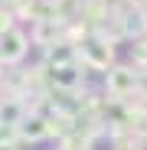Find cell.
I'll use <instances>...</instances> for the list:
<instances>
[{"label": "cell", "instance_id": "8992f818", "mask_svg": "<svg viewBox=\"0 0 147 150\" xmlns=\"http://www.w3.org/2000/svg\"><path fill=\"white\" fill-rule=\"evenodd\" d=\"M16 134H20V147H36V144L49 140L53 137L49 134V117H43L39 111H30L26 121L16 127Z\"/></svg>", "mask_w": 147, "mask_h": 150}, {"label": "cell", "instance_id": "9c48e42d", "mask_svg": "<svg viewBox=\"0 0 147 150\" xmlns=\"http://www.w3.org/2000/svg\"><path fill=\"white\" fill-rule=\"evenodd\" d=\"M30 111L33 105L26 98H0V124H7V127H20Z\"/></svg>", "mask_w": 147, "mask_h": 150}, {"label": "cell", "instance_id": "52a82bcc", "mask_svg": "<svg viewBox=\"0 0 147 150\" xmlns=\"http://www.w3.org/2000/svg\"><path fill=\"white\" fill-rule=\"evenodd\" d=\"M30 39H33V46H39V52H43V49L56 46L59 39H65V23H59V20L30 23Z\"/></svg>", "mask_w": 147, "mask_h": 150}, {"label": "cell", "instance_id": "277c9868", "mask_svg": "<svg viewBox=\"0 0 147 150\" xmlns=\"http://www.w3.org/2000/svg\"><path fill=\"white\" fill-rule=\"evenodd\" d=\"M118 20V30H121V39L124 42H137L147 36V13H144V4H128L124 10H118L114 13Z\"/></svg>", "mask_w": 147, "mask_h": 150}, {"label": "cell", "instance_id": "ba28073f", "mask_svg": "<svg viewBox=\"0 0 147 150\" xmlns=\"http://www.w3.org/2000/svg\"><path fill=\"white\" fill-rule=\"evenodd\" d=\"M46 69H59V65H72V62H79V46H72L65 39H59L56 46H49L43 49V59H39Z\"/></svg>", "mask_w": 147, "mask_h": 150}, {"label": "cell", "instance_id": "5b68a950", "mask_svg": "<svg viewBox=\"0 0 147 150\" xmlns=\"http://www.w3.org/2000/svg\"><path fill=\"white\" fill-rule=\"evenodd\" d=\"M46 69V65H43ZM46 79L49 88H59V91H85L88 85V72L82 62H72V65H59V69H46Z\"/></svg>", "mask_w": 147, "mask_h": 150}, {"label": "cell", "instance_id": "7a4b0ae2", "mask_svg": "<svg viewBox=\"0 0 147 150\" xmlns=\"http://www.w3.org/2000/svg\"><path fill=\"white\" fill-rule=\"evenodd\" d=\"M98 85L111 101H131V98H137V88H141V69H134L131 62H118L102 75Z\"/></svg>", "mask_w": 147, "mask_h": 150}, {"label": "cell", "instance_id": "7c38bea8", "mask_svg": "<svg viewBox=\"0 0 147 150\" xmlns=\"http://www.w3.org/2000/svg\"><path fill=\"white\" fill-rule=\"evenodd\" d=\"M0 150H23V147H0Z\"/></svg>", "mask_w": 147, "mask_h": 150}, {"label": "cell", "instance_id": "30bf717a", "mask_svg": "<svg viewBox=\"0 0 147 150\" xmlns=\"http://www.w3.org/2000/svg\"><path fill=\"white\" fill-rule=\"evenodd\" d=\"M128 59H131V65H134V69L147 72V36H144V39H137V42H128Z\"/></svg>", "mask_w": 147, "mask_h": 150}, {"label": "cell", "instance_id": "8fae6325", "mask_svg": "<svg viewBox=\"0 0 147 150\" xmlns=\"http://www.w3.org/2000/svg\"><path fill=\"white\" fill-rule=\"evenodd\" d=\"M13 26H16V13L10 10L7 0H0V36H7Z\"/></svg>", "mask_w": 147, "mask_h": 150}, {"label": "cell", "instance_id": "6da1fadb", "mask_svg": "<svg viewBox=\"0 0 147 150\" xmlns=\"http://www.w3.org/2000/svg\"><path fill=\"white\" fill-rule=\"evenodd\" d=\"M79 62L85 65V72L105 75L108 69H114V65H118V42H111L108 36L92 33V36L79 46Z\"/></svg>", "mask_w": 147, "mask_h": 150}, {"label": "cell", "instance_id": "3957f363", "mask_svg": "<svg viewBox=\"0 0 147 150\" xmlns=\"http://www.w3.org/2000/svg\"><path fill=\"white\" fill-rule=\"evenodd\" d=\"M33 49V39L23 26H13L7 36H0V69H20Z\"/></svg>", "mask_w": 147, "mask_h": 150}]
</instances>
